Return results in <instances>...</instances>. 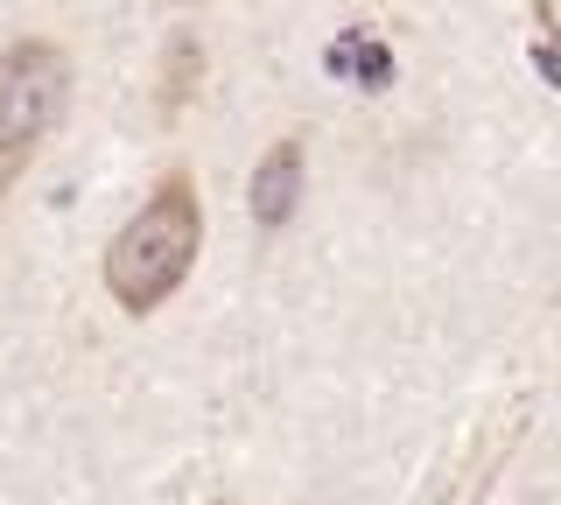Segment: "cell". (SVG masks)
<instances>
[{"label": "cell", "instance_id": "obj_1", "mask_svg": "<svg viewBox=\"0 0 561 505\" xmlns=\"http://www.w3.org/2000/svg\"><path fill=\"white\" fill-rule=\"evenodd\" d=\"M197 246H204V211H197V183L190 176H169L162 190L148 197L127 232L113 239L105 253V288L127 317H154L175 288L190 282L197 267Z\"/></svg>", "mask_w": 561, "mask_h": 505}, {"label": "cell", "instance_id": "obj_2", "mask_svg": "<svg viewBox=\"0 0 561 505\" xmlns=\"http://www.w3.org/2000/svg\"><path fill=\"white\" fill-rule=\"evenodd\" d=\"M64 99H70V64L57 43H14L0 57V190L22 176V162L64 119Z\"/></svg>", "mask_w": 561, "mask_h": 505}, {"label": "cell", "instance_id": "obj_3", "mask_svg": "<svg viewBox=\"0 0 561 505\" xmlns=\"http://www.w3.org/2000/svg\"><path fill=\"white\" fill-rule=\"evenodd\" d=\"M302 176H309L302 141H274L267 154H260V169H253V218L267 225V232H280V225L295 218V204H302Z\"/></svg>", "mask_w": 561, "mask_h": 505}, {"label": "cell", "instance_id": "obj_4", "mask_svg": "<svg viewBox=\"0 0 561 505\" xmlns=\"http://www.w3.org/2000/svg\"><path fill=\"white\" fill-rule=\"evenodd\" d=\"M197 78H204V49H197V36H175L169 57H162V119H175V113L190 106Z\"/></svg>", "mask_w": 561, "mask_h": 505}, {"label": "cell", "instance_id": "obj_5", "mask_svg": "<svg viewBox=\"0 0 561 505\" xmlns=\"http://www.w3.org/2000/svg\"><path fill=\"white\" fill-rule=\"evenodd\" d=\"M351 84H358V92H386V84H393V49L373 43V36H358V57H351Z\"/></svg>", "mask_w": 561, "mask_h": 505}, {"label": "cell", "instance_id": "obj_6", "mask_svg": "<svg viewBox=\"0 0 561 505\" xmlns=\"http://www.w3.org/2000/svg\"><path fill=\"white\" fill-rule=\"evenodd\" d=\"M358 36H365V28H344V36L323 49V71H330V78H351V57H358Z\"/></svg>", "mask_w": 561, "mask_h": 505}, {"label": "cell", "instance_id": "obj_7", "mask_svg": "<svg viewBox=\"0 0 561 505\" xmlns=\"http://www.w3.org/2000/svg\"><path fill=\"white\" fill-rule=\"evenodd\" d=\"M534 71H540V78H548L554 92H561V49H554V43H534Z\"/></svg>", "mask_w": 561, "mask_h": 505}]
</instances>
